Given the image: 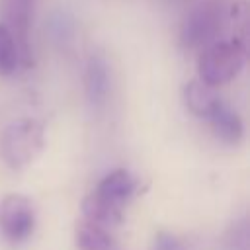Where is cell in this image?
Returning <instances> with one entry per match:
<instances>
[{
	"label": "cell",
	"mask_w": 250,
	"mask_h": 250,
	"mask_svg": "<svg viewBox=\"0 0 250 250\" xmlns=\"http://www.w3.org/2000/svg\"><path fill=\"white\" fill-rule=\"evenodd\" d=\"M184 102L193 115L207 119V115L221 102V98L213 92V86H207L201 80H191L184 88Z\"/></svg>",
	"instance_id": "10"
},
{
	"label": "cell",
	"mask_w": 250,
	"mask_h": 250,
	"mask_svg": "<svg viewBox=\"0 0 250 250\" xmlns=\"http://www.w3.org/2000/svg\"><path fill=\"white\" fill-rule=\"evenodd\" d=\"M246 61V45L240 39L219 41L205 45L197 59L199 80L207 86H221L230 82L242 70Z\"/></svg>",
	"instance_id": "2"
},
{
	"label": "cell",
	"mask_w": 250,
	"mask_h": 250,
	"mask_svg": "<svg viewBox=\"0 0 250 250\" xmlns=\"http://www.w3.org/2000/svg\"><path fill=\"white\" fill-rule=\"evenodd\" d=\"M74 242L78 250H119L113 236L100 225L80 221L74 229Z\"/></svg>",
	"instance_id": "9"
},
{
	"label": "cell",
	"mask_w": 250,
	"mask_h": 250,
	"mask_svg": "<svg viewBox=\"0 0 250 250\" xmlns=\"http://www.w3.org/2000/svg\"><path fill=\"white\" fill-rule=\"evenodd\" d=\"M139 189L137 178L119 168L105 174L98 186L84 197L82 215L86 221L104 229L119 225L123 221V209Z\"/></svg>",
	"instance_id": "1"
},
{
	"label": "cell",
	"mask_w": 250,
	"mask_h": 250,
	"mask_svg": "<svg viewBox=\"0 0 250 250\" xmlns=\"http://www.w3.org/2000/svg\"><path fill=\"white\" fill-rule=\"evenodd\" d=\"M35 229V207L21 193H8L0 199V234L10 244H20Z\"/></svg>",
	"instance_id": "5"
},
{
	"label": "cell",
	"mask_w": 250,
	"mask_h": 250,
	"mask_svg": "<svg viewBox=\"0 0 250 250\" xmlns=\"http://www.w3.org/2000/svg\"><path fill=\"white\" fill-rule=\"evenodd\" d=\"M45 145V125L33 117H21L10 123L0 141V152L8 168H25Z\"/></svg>",
	"instance_id": "3"
},
{
	"label": "cell",
	"mask_w": 250,
	"mask_h": 250,
	"mask_svg": "<svg viewBox=\"0 0 250 250\" xmlns=\"http://www.w3.org/2000/svg\"><path fill=\"white\" fill-rule=\"evenodd\" d=\"M207 119H209L211 129H213V133H215L217 139H221V141H225L229 145H236V143L242 141V137H244L242 119L223 100L213 107V111L207 115Z\"/></svg>",
	"instance_id": "8"
},
{
	"label": "cell",
	"mask_w": 250,
	"mask_h": 250,
	"mask_svg": "<svg viewBox=\"0 0 250 250\" xmlns=\"http://www.w3.org/2000/svg\"><path fill=\"white\" fill-rule=\"evenodd\" d=\"M84 84H86V96H88L90 105L94 109L105 107L109 90H111V76H109V66L102 55L90 57L86 64Z\"/></svg>",
	"instance_id": "7"
},
{
	"label": "cell",
	"mask_w": 250,
	"mask_h": 250,
	"mask_svg": "<svg viewBox=\"0 0 250 250\" xmlns=\"http://www.w3.org/2000/svg\"><path fill=\"white\" fill-rule=\"evenodd\" d=\"M20 64H23V61L16 37L12 35L8 25L0 21V76L14 74Z\"/></svg>",
	"instance_id": "11"
},
{
	"label": "cell",
	"mask_w": 250,
	"mask_h": 250,
	"mask_svg": "<svg viewBox=\"0 0 250 250\" xmlns=\"http://www.w3.org/2000/svg\"><path fill=\"white\" fill-rule=\"evenodd\" d=\"M37 0H0L2 10V23L8 25L12 35L16 37V43L21 53L23 66L31 62V51H29V25L33 18V8Z\"/></svg>",
	"instance_id": "6"
},
{
	"label": "cell",
	"mask_w": 250,
	"mask_h": 250,
	"mask_svg": "<svg viewBox=\"0 0 250 250\" xmlns=\"http://www.w3.org/2000/svg\"><path fill=\"white\" fill-rule=\"evenodd\" d=\"M225 10L221 0H205L197 4L184 20L180 29V43L186 49H203L213 43L223 27Z\"/></svg>",
	"instance_id": "4"
},
{
	"label": "cell",
	"mask_w": 250,
	"mask_h": 250,
	"mask_svg": "<svg viewBox=\"0 0 250 250\" xmlns=\"http://www.w3.org/2000/svg\"><path fill=\"white\" fill-rule=\"evenodd\" d=\"M152 250H186L182 240L172 232H158L152 242Z\"/></svg>",
	"instance_id": "12"
}]
</instances>
